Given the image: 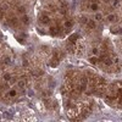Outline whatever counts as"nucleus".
<instances>
[{"label": "nucleus", "mask_w": 122, "mask_h": 122, "mask_svg": "<svg viewBox=\"0 0 122 122\" xmlns=\"http://www.w3.org/2000/svg\"><path fill=\"white\" fill-rule=\"evenodd\" d=\"M37 107H38L39 111H45V107H44V104L43 103H38L37 104Z\"/></svg>", "instance_id": "nucleus-15"}, {"label": "nucleus", "mask_w": 122, "mask_h": 122, "mask_svg": "<svg viewBox=\"0 0 122 122\" xmlns=\"http://www.w3.org/2000/svg\"><path fill=\"white\" fill-rule=\"evenodd\" d=\"M10 22H11L12 26H17V23H18V21H17L16 17H11V18H10Z\"/></svg>", "instance_id": "nucleus-16"}, {"label": "nucleus", "mask_w": 122, "mask_h": 122, "mask_svg": "<svg viewBox=\"0 0 122 122\" xmlns=\"http://www.w3.org/2000/svg\"><path fill=\"white\" fill-rule=\"evenodd\" d=\"M59 61L60 60H57L55 57H51V59H50V61H49V66L50 67H57L59 66Z\"/></svg>", "instance_id": "nucleus-5"}, {"label": "nucleus", "mask_w": 122, "mask_h": 122, "mask_svg": "<svg viewBox=\"0 0 122 122\" xmlns=\"http://www.w3.org/2000/svg\"><path fill=\"white\" fill-rule=\"evenodd\" d=\"M64 27L65 28H71V27H72V22H71V21H66L64 23Z\"/></svg>", "instance_id": "nucleus-19"}, {"label": "nucleus", "mask_w": 122, "mask_h": 122, "mask_svg": "<svg viewBox=\"0 0 122 122\" xmlns=\"http://www.w3.org/2000/svg\"><path fill=\"white\" fill-rule=\"evenodd\" d=\"M99 4L98 3H90L89 4V10H90V11H94V12H98V10H99Z\"/></svg>", "instance_id": "nucleus-4"}, {"label": "nucleus", "mask_w": 122, "mask_h": 122, "mask_svg": "<svg viewBox=\"0 0 122 122\" xmlns=\"http://www.w3.org/2000/svg\"><path fill=\"white\" fill-rule=\"evenodd\" d=\"M78 39H79V34H78V33H73V34H71V36H70V38H68V43L76 44Z\"/></svg>", "instance_id": "nucleus-2"}, {"label": "nucleus", "mask_w": 122, "mask_h": 122, "mask_svg": "<svg viewBox=\"0 0 122 122\" xmlns=\"http://www.w3.org/2000/svg\"><path fill=\"white\" fill-rule=\"evenodd\" d=\"M59 27L57 26H51V27H50V34H51V36H57L59 34Z\"/></svg>", "instance_id": "nucleus-8"}, {"label": "nucleus", "mask_w": 122, "mask_h": 122, "mask_svg": "<svg viewBox=\"0 0 122 122\" xmlns=\"http://www.w3.org/2000/svg\"><path fill=\"white\" fill-rule=\"evenodd\" d=\"M4 16H5V10L3 7H0V21H3Z\"/></svg>", "instance_id": "nucleus-18"}, {"label": "nucleus", "mask_w": 122, "mask_h": 122, "mask_svg": "<svg viewBox=\"0 0 122 122\" xmlns=\"http://www.w3.org/2000/svg\"><path fill=\"white\" fill-rule=\"evenodd\" d=\"M26 11H27V9H26V6H23V5H21V6L17 7V12H18L20 15H25Z\"/></svg>", "instance_id": "nucleus-10"}, {"label": "nucleus", "mask_w": 122, "mask_h": 122, "mask_svg": "<svg viewBox=\"0 0 122 122\" xmlns=\"http://www.w3.org/2000/svg\"><path fill=\"white\" fill-rule=\"evenodd\" d=\"M106 20L109 22H115V20H116V15L115 14H109L106 16Z\"/></svg>", "instance_id": "nucleus-12"}, {"label": "nucleus", "mask_w": 122, "mask_h": 122, "mask_svg": "<svg viewBox=\"0 0 122 122\" xmlns=\"http://www.w3.org/2000/svg\"><path fill=\"white\" fill-rule=\"evenodd\" d=\"M53 57H55V59L60 60V59H62V54H61V51H60V50H57V49H54V50H53Z\"/></svg>", "instance_id": "nucleus-6"}, {"label": "nucleus", "mask_w": 122, "mask_h": 122, "mask_svg": "<svg viewBox=\"0 0 122 122\" xmlns=\"http://www.w3.org/2000/svg\"><path fill=\"white\" fill-rule=\"evenodd\" d=\"M39 21L42 25H50V21H51V18H50L48 15H42L39 17Z\"/></svg>", "instance_id": "nucleus-1"}, {"label": "nucleus", "mask_w": 122, "mask_h": 122, "mask_svg": "<svg viewBox=\"0 0 122 122\" xmlns=\"http://www.w3.org/2000/svg\"><path fill=\"white\" fill-rule=\"evenodd\" d=\"M16 95H17V92H16L15 89H11V90H9V93L6 94V98H11V99H12V98H15Z\"/></svg>", "instance_id": "nucleus-9"}, {"label": "nucleus", "mask_w": 122, "mask_h": 122, "mask_svg": "<svg viewBox=\"0 0 122 122\" xmlns=\"http://www.w3.org/2000/svg\"><path fill=\"white\" fill-rule=\"evenodd\" d=\"M46 10H51L53 11V10H55V5L54 4H48L46 5Z\"/></svg>", "instance_id": "nucleus-21"}, {"label": "nucleus", "mask_w": 122, "mask_h": 122, "mask_svg": "<svg viewBox=\"0 0 122 122\" xmlns=\"http://www.w3.org/2000/svg\"><path fill=\"white\" fill-rule=\"evenodd\" d=\"M103 1H104L105 4H110V3H111V0H103Z\"/></svg>", "instance_id": "nucleus-23"}, {"label": "nucleus", "mask_w": 122, "mask_h": 122, "mask_svg": "<svg viewBox=\"0 0 122 122\" xmlns=\"http://www.w3.org/2000/svg\"><path fill=\"white\" fill-rule=\"evenodd\" d=\"M94 20H95L97 22H101V21L104 20V16L101 15L100 12H97V14H95V16H94Z\"/></svg>", "instance_id": "nucleus-11"}, {"label": "nucleus", "mask_w": 122, "mask_h": 122, "mask_svg": "<svg viewBox=\"0 0 122 122\" xmlns=\"http://www.w3.org/2000/svg\"><path fill=\"white\" fill-rule=\"evenodd\" d=\"M21 22L23 23V25H28L29 23V17L25 14V15H22V17H21Z\"/></svg>", "instance_id": "nucleus-13"}, {"label": "nucleus", "mask_w": 122, "mask_h": 122, "mask_svg": "<svg viewBox=\"0 0 122 122\" xmlns=\"http://www.w3.org/2000/svg\"><path fill=\"white\" fill-rule=\"evenodd\" d=\"M11 77H12V76L10 75V73H4V75H3V79L6 81V82H9V81L11 79Z\"/></svg>", "instance_id": "nucleus-14"}, {"label": "nucleus", "mask_w": 122, "mask_h": 122, "mask_svg": "<svg viewBox=\"0 0 122 122\" xmlns=\"http://www.w3.org/2000/svg\"><path fill=\"white\" fill-rule=\"evenodd\" d=\"M79 22H82V23H87V22H88V18H87L86 16H81Z\"/></svg>", "instance_id": "nucleus-20"}, {"label": "nucleus", "mask_w": 122, "mask_h": 122, "mask_svg": "<svg viewBox=\"0 0 122 122\" xmlns=\"http://www.w3.org/2000/svg\"><path fill=\"white\" fill-rule=\"evenodd\" d=\"M86 25H87V27L89 29H95L97 28V21L95 20H88V22Z\"/></svg>", "instance_id": "nucleus-3"}, {"label": "nucleus", "mask_w": 122, "mask_h": 122, "mask_svg": "<svg viewBox=\"0 0 122 122\" xmlns=\"http://www.w3.org/2000/svg\"><path fill=\"white\" fill-rule=\"evenodd\" d=\"M99 61H100V57H99V56L93 55V56H90V57H89V62H90V64H93V65H98Z\"/></svg>", "instance_id": "nucleus-7"}, {"label": "nucleus", "mask_w": 122, "mask_h": 122, "mask_svg": "<svg viewBox=\"0 0 122 122\" xmlns=\"http://www.w3.org/2000/svg\"><path fill=\"white\" fill-rule=\"evenodd\" d=\"M23 66H25V67H28V66H29V62H28L27 60H25V61H23Z\"/></svg>", "instance_id": "nucleus-22"}, {"label": "nucleus", "mask_w": 122, "mask_h": 122, "mask_svg": "<svg viewBox=\"0 0 122 122\" xmlns=\"http://www.w3.org/2000/svg\"><path fill=\"white\" fill-rule=\"evenodd\" d=\"M17 86H18L20 88H25L26 82H25V81H21V79H20V81H17Z\"/></svg>", "instance_id": "nucleus-17"}]
</instances>
